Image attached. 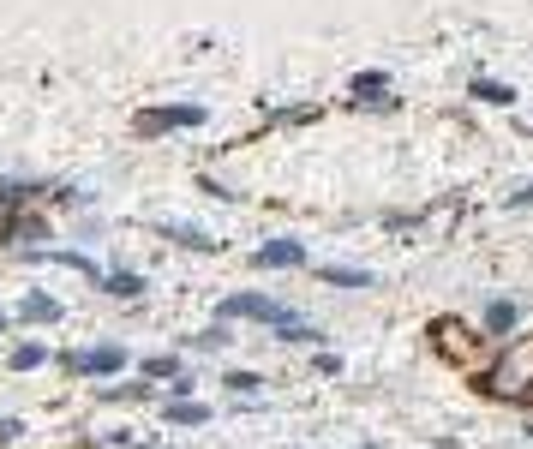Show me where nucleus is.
<instances>
[{
	"mask_svg": "<svg viewBox=\"0 0 533 449\" xmlns=\"http://www.w3.org/2000/svg\"><path fill=\"white\" fill-rule=\"evenodd\" d=\"M480 390L498 396V402H533V336H516V342L486 366Z\"/></svg>",
	"mask_w": 533,
	"mask_h": 449,
	"instance_id": "obj_1",
	"label": "nucleus"
},
{
	"mask_svg": "<svg viewBox=\"0 0 533 449\" xmlns=\"http://www.w3.org/2000/svg\"><path fill=\"white\" fill-rule=\"evenodd\" d=\"M480 336H486V330H468L462 318H438V324H432V348H438L450 366H462V372L480 366Z\"/></svg>",
	"mask_w": 533,
	"mask_h": 449,
	"instance_id": "obj_2",
	"label": "nucleus"
},
{
	"mask_svg": "<svg viewBox=\"0 0 533 449\" xmlns=\"http://www.w3.org/2000/svg\"><path fill=\"white\" fill-rule=\"evenodd\" d=\"M132 126H138V138H156V132H186V126H204V108H198V102H162V108H144Z\"/></svg>",
	"mask_w": 533,
	"mask_h": 449,
	"instance_id": "obj_3",
	"label": "nucleus"
},
{
	"mask_svg": "<svg viewBox=\"0 0 533 449\" xmlns=\"http://www.w3.org/2000/svg\"><path fill=\"white\" fill-rule=\"evenodd\" d=\"M66 366H72V378H108V372H126V348H114V342L78 348V354H66Z\"/></svg>",
	"mask_w": 533,
	"mask_h": 449,
	"instance_id": "obj_4",
	"label": "nucleus"
},
{
	"mask_svg": "<svg viewBox=\"0 0 533 449\" xmlns=\"http://www.w3.org/2000/svg\"><path fill=\"white\" fill-rule=\"evenodd\" d=\"M282 312H288V306H276L270 294H228V300L216 306V318H222V324H228V318H258V324H276Z\"/></svg>",
	"mask_w": 533,
	"mask_h": 449,
	"instance_id": "obj_5",
	"label": "nucleus"
},
{
	"mask_svg": "<svg viewBox=\"0 0 533 449\" xmlns=\"http://www.w3.org/2000/svg\"><path fill=\"white\" fill-rule=\"evenodd\" d=\"M0 240H6V246H36V240H48V222L12 210V216H0Z\"/></svg>",
	"mask_w": 533,
	"mask_h": 449,
	"instance_id": "obj_6",
	"label": "nucleus"
},
{
	"mask_svg": "<svg viewBox=\"0 0 533 449\" xmlns=\"http://www.w3.org/2000/svg\"><path fill=\"white\" fill-rule=\"evenodd\" d=\"M252 264H258V270H294V264H306V246H300V240H264V246L252 252Z\"/></svg>",
	"mask_w": 533,
	"mask_h": 449,
	"instance_id": "obj_7",
	"label": "nucleus"
},
{
	"mask_svg": "<svg viewBox=\"0 0 533 449\" xmlns=\"http://www.w3.org/2000/svg\"><path fill=\"white\" fill-rule=\"evenodd\" d=\"M18 324H60V300L42 294V288H30V294L18 300Z\"/></svg>",
	"mask_w": 533,
	"mask_h": 449,
	"instance_id": "obj_8",
	"label": "nucleus"
},
{
	"mask_svg": "<svg viewBox=\"0 0 533 449\" xmlns=\"http://www.w3.org/2000/svg\"><path fill=\"white\" fill-rule=\"evenodd\" d=\"M318 282H330V288H372L378 276L372 270H354V264H318Z\"/></svg>",
	"mask_w": 533,
	"mask_h": 449,
	"instance_id": "obj_9",
	"label": "nucleus"
},
{
	"mask_svg": "<svg viewBox=\"0 0 533 449\" xmlns=\"http://www.w3.org/2000/svg\"><path fill=\"white\" fill-rule=\"evenodd\" d=\"M516 324H522V306L516 300H492L486 306V336H510Z\"/></svg>",
	"mask_w": 533,
	"mask_h": 449,
	"instance_id": "obj_10",
	"label": "nucleus"
},
{
	"mask_svg": "<svg viewBox=\"0 0 533 449\" xmlns=\"http://www.w3.org/2000/svg\"><path fill=\"white\" fill-rule=\"evenodd\" d=\"M102 294H114V300H138V294H144V276H138V270H108V276H102Z\"/></svg>",
	"mask_w": 533,
	"mask_h": 449,
	"instance_id": "obj_11",
	"label": "nucleus"
},
{
	"mask_svg": "<svg viewBox=\"0 0 533 449\" xmlns=\"http://www.w3.org/2000/svg\"><path fill=\"white\" fill-rule=\"evenodd\" d=\"M270 330H276V336H282V342H318V336H324V330H318V324H306V318H294V312H282V318H276V324H270Z\"/></svg>",
	"mask_w": 533,
	"mask_h": 449,
	"instance_id": "obj_12",
	"label": "nucleus"
},
{
	"mask_svg": "<svg viewBox=\"0 0 533 449\" xmlns=\"http://www.w3.org/2000/svg\"><path fill=\"white\" fill-rule=\"evenodd\" d=\"M6 366H12V372H36V366H48V348H42V342H18V348L6 354Z\"/></svg>",
	"mask_w": 533,
	"mask_h": 449,
	"instance_id": "obj_13",
	"label": "nucleus"
},
{
	"mask_svg": "<svg viewBox=\"0 0 533 449\" xmlns=\"http://www.w3.org/2000/svg\"><path fill=\"white\" fill-rule=\"evenodd\" d=\"M348 90H354V102H384V90H390V78H384V72H360V78H354Z\"/></svg>",
	"mask_w": 533,
	"mask_h": 449,
	"instance_id": "obj_14",
	"label": "nucleus"
},
{
	"mask_svg": "<svg viewBox=\"0 0 533 449\" xmlns=\"http://www.w3.org/2000/svg\"><path fill=\"white\" fill-rule=\"evenodd\" d=\"M204 420H210L204 402H192V396L186 402H168V426H204Z\"/></svg>",
	"mask_w": 533,
	"mask_h": 449,
	"instance_id": "obj_15",
	"label": "nucleus"
},
{
	"mask_svg": "<svg viewBox=\"0 0 533 449\" xmlns=\"http://www.w3.org/2000/svg\"><path fill=\"white\" fill-rule=\"evenodd\" d=\"M48 258L66 264V270H78V276H90V282L102 288V264H96V258H84V252H48Z\"/></svg>",
	"mask_w": 533,
	"mask_h": 449,
	"instance_id": "obj_16",
	"label": "nucleus"
},
{
	"mask_svg": "<svg viewBox=\"0 0 533 449\" xmlns=\"http://www.w3.org/2000/svg\"><path fill=\"white\" fill-rule=\"evenodd\" d=\"M144 378H162V384H174V378H186V366H180L174 354H150V360H144Z\"/></svg>",
	"mask_w": 533,
	"mask_h": 449,
	"instance_id": "obj_17",
	"label": "nucleus"
},
{
	"mask_svg": "<svg viewBox=\"0 0 533 449\" xmlns=\"http://www.w3.org/2000/svg\"><path fill=\"white\" fill-rule=\"evenodd\" d=\"M36 192H42L36 180H30V186H24V180H0V210H18V204H30Z\"/></svg>",
	"mask_w": 533,
	"mask_h": 449,
	"instance_id": "obj_18",
	"label": "nucleus"
},
{
	"mask_svg": "<svg viewBox=\"0 0 533 449\" xmlns=\"http://www.w3.org/2000/svg\"><path fill=\"white\" fill-rule=\"evenodd\" d=\"M174 246H186V252H216V240L210 234H198V228H162Z\"/></svg>",
	"mask_w": 533,
	"mask_h": 449,
	"instance_id": "obj_19",
	"label": "nucleus"
},
{
	"mask_svg": "<svg viewBox=\"0 0 533 449\" xmlns=\"http://www.w3.org/2000/svg\"><path fill=\"white\" fill-rule=\"evenodd\" d=\"M474 96H480V102H516V90L498 84V78H474Z\"/></svg>",
	"mask_w": 533,
	"mask_h": 449,
	"instance_id": "obj_20",
	"label": "nucleus"
},
{
	"mask_svg": "<svg viewBox=\"0 0 533 449\" xmlns=\"http://www.w3.org/2000/svg\"><path fill=\"white\" fill-rule=\"evenodd\" d=\"M222 384H228L234 396H258V384H264V378H258V372H222Z\"/></svg>",
	"mask_w": 533,
	"mask_h": 449,
	"instance_id": "obj_21",
	"label": "nucleus"
},
{
	"mask_svg": "<svg viewBox=\"0 0 533 449\" xmlns=\"http://www.w3.org/2000/svg\"><path fill=\"white\" fill-rule=\"evenodd\" d=\"M228 342H234V330H222V324H216V330H204V336H198L192 348H204V354H216V348H228Z\"/></svg>",
	"mask_w": 533,
	"mask_h": 449,
	"instance_id": "obj_22",
	"label": "nucleus"
},
{
	"mask_svg": "<svg viewBox=\"0 0 533 449\" xmlns=\"http://www.w3.org/2000/svg\"><path fill=\"white\" fill-rule=\"evenodd\" d=\"M150 396V384H114L108 390V402H144Z\"/></svg>",
	"mask_w": 533,
	"mask_h": 449,
	"instance_id": "obj_23",
	"label": "nucleus"
},
{
	"mask_svg": "<svg viewBox=\"0 0 533 449\" xmlns=\"http://www.w3.org/2000/svg\"><path fill=\"white\" fill-rule=\"evenodd\" d=\"M510 204H516V210H528V204H533V186H522V192H516Z\"/></svg>",
	"mask_w": 533,
	"mask_h": 449,
	"instance_id": "obj_24",
	"label": "nucleus"
},
{
	"mask_svg": "<svg viewBox=\"0 0 533 449\" xmlns=\"http://www.w3.org/2000/svg\"><path fill=\"white\" fill-rule=\"evenodd\" d=\"M0 330H6V312H0Z\"/></svg>",
	"mask_w": 533,
	"mask_h": 449,
	"instance_id": "obj_25",
	"label": "nucleus"
}]
</instances>
